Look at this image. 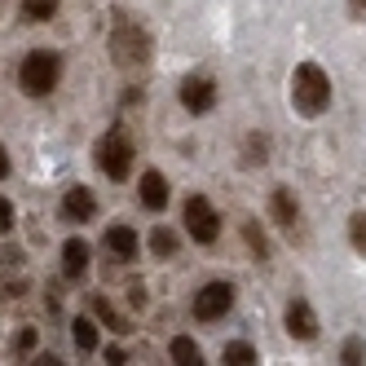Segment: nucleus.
Instances as JSON below:
<instances>
[{
	"mask_svg": "<svg viewBox=\"0 0 366 366\" xmlns=\"http://www.w3.org/2000/svg\"><path fill=\"white\" fill-rule=\"evenodd\" d=\"M22 14H27L31 22H49L58 14V0H22Z\"/></svg>",
	"mask_w": 366,
	"mask_h": 366,
	"instance_id": "nucleus-18",
	"label": "nucleus"
},
{
	"mask_svg": "<svg viewBox=\"0 0 366 366\" xmlns=\"http://www.w3.org/2000/svg\"><path fill=\"white\" fill-rule=\"evenodd\" d=\"M269 217H274V225L282 234H292V239H296V229H300V203H296L292 190H274L269 194Z\"/></svg>",
	"mask_w": 366,
	"mask_h": 366,
	"instance_id": "nucleus-9",
	"label": "nucleus"
},
{
	"mask_svg": "<svg viewBox=\"0 0 366 366\" xmlns=\"http://www.w3.org/2000/svg\"><path fill=\"white\" fill-rule=\"evenodd\" d=\"M58 80H62V58L49 54V49H36V54H27L18 66V84L27 97H49L58 89Z\"/></svg>",
	"mask_w": 366,
	"mask_h": 366,
	"instance_id": "nucleus-3",
	"label": "nucleus"
},
{
	"mask_svg": "<svg viewBox=\"0 0 366 366\" xmlns=\"http://www.w3.org/2000/svg\"><path fill=\"white\" fill-rule=\"evenodd\" d=\"M107 362H115V366H119V362H128V353H124V349L115 345V349H107Z\"/></svg>",
	"mask_w": 366,
	"mask_h": 366,
	"instance_id": "nucleus-28",
	"label": "nucleus"
},
{
	"mask_svg": "<svg viewBox=\"0 0 366 366\" xmlns=\"http://www.w3.org/2000/svg\"><path fill=\"white\" fill-rule=\"evenodd\" d=\"M243 239H247V247H252V256H260V260H265V256H269V243H265V234H260V229H256V221H247V225H243Z\"/></svg>",
	"mask_w": 366,
	"mask_h": 366,
	"instance_id": "nucleus-22",
	"label": "nucleus"
},
{
	"mask_svg": "<svg viewBox=\"0 0 366 366\" xmlns=\"http://www.w3.org/2000/svg\"><path fill=\"white\" fill-rule=\"evenodd\" d=\"M292 107L305 119H318L331 107V75L318 62H296V71H292Z\"/></svg>",
	"mask_w": 366,
	"mask_h": 366,
	"instance_id": "nucleus-1",
	"label": "nucleus"
},
{
	"mask_svg": "<svg viewBox=\"0 0 366 366\" xmlns=\"http://www.w3.org/2000/svg\"><path fill=\"white\" fill-rule=\"evenodd\" d=\"M9 168H14V164H9V150H5V146H0V181H5V177H9Z\"/></svg>",
	"mask_w": 366,
	"mask_h": 366,
	"instance_id": "nucleus-27",
	"label": "nucleus"
},
{
	"mask_svg": "<svg viewBox=\"0 0 366 366\" xmlns=\"http://www.w3.org/2000/svg\"><path fill=\"white\" fill-rule=\"evenodd\" d=\"M62 217H66V221L89 225V221L97 217V194H93L89 186H71V190L62 194Z\"/></svg>",
	"mask_w": 366,
	"mask_h": 366,
	"instance_id": "nucleus-10",
	"label": "nucleus"
},
{
	"mask_svg": "<svg viewBox=\"0 0 366 366\" xmlns=\"http://www.w3.org/2000/svg\"><path fill=\"white\" fill-rule=\"evenodd\" d=\"M194 318L199 322H217V318H225V313L234 309V282H207V287H199V296H194Z\"/></svg>",
	"mask_w": 366,
	"mask_h": 366,
	"instance_id": "nucleus-6",
	"label": "nucleus"
},
{
	"mask_svg": "<svg viewBox=\"0 0 366 366\" xmlns=\"http://www.w3.org/2000/svg\"><path fill=\"white\" fill-rule=\"evenodd\" d=\"M349 243L357 256H366V212H353L349 217Z\"/></svg>",
	"mask_w": 366,
	"mask_h": 366,
	"instance_id": "nucleus-19",
	"label": "nucleus"
},
{
	"mask_svg": "<svg viewBox=\"0 0 366 366\" xmlns=\"http://www.w3.org/2000/svg\"><path fill=\"white\" fill-rule=\"evenodd\" d=\"M186 229H190V239L203 243V247H212L221 239V217H217V207L207 203L203 194H190L186 199Z\"/></svg>",
	"mask_w": 366,
	"mask_h": 366,
	"instance_id": "nucleus-5",
	"label": "nucleus"
},
{
	"mask_svg": "<svg viewBox=\"0 0 366 366\" xmlns=\"http://www.w3.org/2000/svg\"><path fill=\"white\" fill-rule=\"evenodd\" d=\"M150 36L137 27L133 18H115V27H111V62L119 71H142L150 62Z\"/></svg>",
	"mask_w": 366,
	"mask_h": 366,
	"instance_id": "nucleus-2",
	"label": "nucleus"
},
{
	"mask_svg": "<svg viewBox=\"0 0 366 366\" xmlns=\"http://www.w3.org/2000/svg\"><path fill=\"white\" fill-rule=\"evenodd\" d=\"M71 340H75V349H97V327L89 322V318H75V327H71Z\"/></svg>",
	"mask_w": 366,
	"mask_h": 366,
	"instance_id": "nucleus-16",
	"label": "nucleus"
},
{
	"mask_svg": "<svg viewBox=\"0 0 366 366\" xmlns=\"http://www.w3.org/2000/svg\"><path fill=\"white\" fill-rule=\"evenodd\" d=\"M133 142H128V133L124 128H115V133H107L102 137V146H97V168L107 172L111 181H124L128 172H133Z\"/></svg>",
	"mask_w": 366,
	"mask_h": 366,
	"instance_id": "nucleus-4",
	"label": "nucleus"
},
{
	"mask_svg": "<svg viewBox=\"0 0 366 366\" xmlns=\"http://www.w3.org/2000/svg\"><path fill=\"white\" fill-rule=\"evenodd\" d=\"M150 252H154V256H172V252H177V234L164 229V225H154V229H150Z\"/></svg>",
	"mask_w": 366,
	"mask_h": 366,
	"instance_id": "nucleus-17",
	"label": "nucleus"
},
{
	"mask_svg": "<svg viewBox=\"0 0 366 366\" xmlns=\"http://www.w3.org/2000/svg\"><path fill=\"white\" fill-rule=\"evenodd\" d=\"M168 353H172V362H181V366H199V362H203V349L194 345L190 335H177L172 345H168Z\"/></svg>",
	"mask_w": 366,
	"mask_h": 366,
	"instance_id": "nucleus-14",
	"label": "nucleus"
},
{
	"mask_svg": "<svg viewBox=\"0 0 366 366\" xmlns=\"http://www.w3.org/2000/svg\"><path fill=\"white\" fill-rule=\"evenodd\" d=\"M221 362H225V366H252V362H260V353L247 345V340H234V345H225Z\"/></svg>",
	"mask_w": 366,
	"mask_h": 366,
	"instance_id": "nucleus-15",
	"label": "nucleus"
},
{
	"mask_svg": "<svg viewBox=\"0 0 366 366\" xmlns=\"http://www.w3.org/2000/svg\"><path fill=\"white\" fill-rule=\"evenodd\" d=\"M340 362H345V366L366 362V340H362V335H349V340H345V349H340Z\"/></svg>",
	"mask_w": 366,
	"mask_h": 366,
	"instance_id": "nucleus-20",
	"label": "nucleus"
},
{
	"mask_svg": "<svg viewBox=\"0 0 366 366\" xmlns=\"http://www.w3.org/2000/svg\"><path fill=\"white\" fill-rule=\"evenodd\" d=\"M107 252L115 260H133L137 256V234H133V225H111L107 229Z\"/></svg>",
	"mask_w": 366,
	"mask_h": 366,
	"instance_id": "nucleus-13",
	"label": "nucleus"
},
{
	"mask_svg": "<svg viewBox=\"0 0 366 366\" xmlns=\"http://www.w3.org/2000/svg\"><path fill=\"white\" fill-rule=\"evenodd\" d=\"M31 349H36V331L27 327V331H22V335H18V353H31Z\"/></svg>",
	"mask_w": 366,
	"mask_h": 366,
	"instance_id": "nucleus-26",
	"label": "nucleus"
},
{
	"mask_svg": "<svg viewBox=\"0 0 366 366\" xmlns=\"http://www.w3.org/2000/svg\"><path fill=\"white\" fill-rule=\"evenodd\" d=\"M93 313H97V318L107 322L111 331H128V327H133V322H124V318H119V313H115V309H111L107 300H93Z\"/></svg>",
	"mask_w": 366,
	"mask_h": 366,
	"instance_id": "nucleus-23",
	"label": "nucleus"
},
{
	"mask_svg": "<svg viewBox=\"0 0 366 366\" xmlns=\"http://www.w3.org/2000/svg\"><path fill=\"white\" fill-rule=\"evenodd\" d=\"M142 203L150 207V212H164V207H168V177L164 172H146L142 177Z\"/></svg>",
	"mask_w": 366,
	"mask_h": 366,
	"instance_id": "nucleus-12",
	"label": "nucleus"
},
{
	"mask_svg": "<svg viewBox=\"0 0 366 366\" xmlns=\"http://www.w3.org/2000/svg\"><path fill=\"white\" fill-rule=\"evenodd\" d=\"M62 274L66 278H84L89 274V243L84 239H66L62 243Z\"/></svg>",
	"mask_w": 366,
	"mask_h": 366,
	"instance_id": "nucleus-11",
	"label": "nucleus"
},
{
	"mask_svg": "<svg viewBox=\"0 0 366 366\" xmlns=\"http://www.w3.org/2000/svg\"><path fill=\"white\" fill-rule=\"evenodd\" d=\"M9 229H14V203L0 194V234H9Z\"/></svg>",
	"mask_w": 366,
	"mask_h": 366,
	"instance_id": "nucleus-24",
	"label": "nucleus"
},
{
	"mask_svg": "<svg viewBox=\"0 0 366 366\" xmlns=\"http://www.w3.org/2000/svg\"><path fill=\"white\" fill-rule=\"evenodd\" d=\"M345 5H349V18L353 22H366V0H345Z\"/></svg>",
	"mask_w": 366,
	"mask_h": 366,
	"instance_id": "nucleus-25",
	"label": "nucleus"
},
{
	"mask_svg": "<svg viewBox=\"0 0 366 366\" xmlns=\"http://www.w3.org/2000/svg\"><path fill=\"white\" fill-rule=\"evenodd\" d=\"M177 97H181V107H186L190 115H207V111L217 107V80H212V75H203V71H194V75L181 80Z\"/></svg>",
	"mask_w": 366,
	"mask_h": 366,
	"instance_id": "nucleus-7",
	"label": "nucleus"
},
{
	"mask_svg": "<svg viewBox=\"0 0 366 366\" xmlns=\"http://www.w3.org/2000/svg\"><path fill=\"white\" fill-rule=\"evenodd\" d=\"M243 159H247V164H265V159H269V137H265V133H252Z\"/></svg>",
	"mask_w": 366,
	"mask_h": 366,
	"instance_id": "nucleus-21",
	"label": "nucleus"
},
{
	"mask_svg": "<svg viewBox=\"0 0 366 366\" xmlns=\"http://www.w3.org/2000/svg\"><path fill=\"white\" fill-rule=\"evenodd\" d=\"M282 318H287V335H292V340H313V335H318V313H313V305L300 300V296L287 305Z\"/></svg>",
	"mask_w": 366,
	"mask_h": 366,
	"instance_id": "nucleus-8",
	"label": "nucleus"
}]
</instances>
